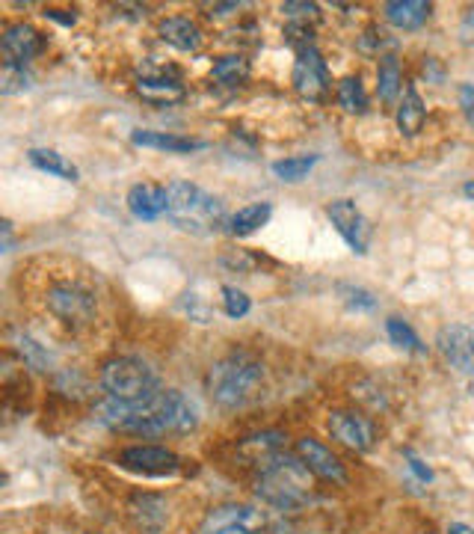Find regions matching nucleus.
<instances>
[{"label":"nucleus","mask_w":474,"mask_h":534,"mask_svg":"<svg viewBox=\"0 0 474 534\" xmlns=\"http://www.w3.org/2000/svg\"><path fill=\"white\" fill-rule=\"evenodd\" d=\"M95 419L107 425L110 431L143 434V437L190 434L199 425L196 404L178 389H160L155 398L143 404H125V401L107 398L95 407Z\"/></svg>","instance_id":"1"},{"label":"nucleus","mask_w":474,"mask_h":534,"mask_svg":"<svg viewBox=\"0 0 474 534\" xmlns=\"http://www.w3.org/2000/svg\"><path fill=\"white\" fill-rule=\"evenodd\" d=\"M255 496L279 511V514H294L312 505L315 499V487H312V472L300 457L291 454H279L276 460H270L264 469H258L255 478Z\"/></svg>","instance_id":"2"},{"label":"nucleus","mask_w":474,"mask_h":534,"mask_svg":"<svg viewBox=\"0 0 474 534\" xmlns=\"http://www.w3.org/2000/svg\"><path fill=\"white\" fill-rule=\"evenodd\" d=\"M166 214L181 232H190V235H199V238H208L220 226L229 223L223 202L193 181L166 184Z\"/></svg>","instance_id":"3"},{"label":"nucleus","mask_w":474,"mask_h":534,"mask_svg":"<svg viewBox=\"0 0 474 534\" xmlns=\"http://www.w3.org/2000/svg\"><path fill=\"white\" fill-rule=\"evenodd\" d=\"M205 389L226 410L243 407L264 389V365L249 354L223 356L208 368Z\"/></svg>","instance_id":"4"},{"label":"nucleus","mask_w":474,"mask_h":534,"mask_svg":"<svg viewBox=\"0 0 474 534\" xmlns=\"http://www.w3.org/2000/svg\"><path fill=\"white\" fill-rule=\"evenodd\" d=\"M101 386L107 398L125 404H143L160 392V377L152 365L137 356H116L101 368Z\"/></svg>","instance_id":"5"},{"label":"nucleus","mask_w":474,"mask_h":534,"mask_svg":"<svg viewBox=\"0 0 474 534\" xmlns=\"http://www.w3.org/2000/svg\"><path fill=\"white\" fill-rule=\"evenodd\" d=\"M270 517L249 505H220L205 514L196 534H267Z\"/></svg>","instance_id":"6"},{"label":"nucleus","mask_w":474,"mask_h":534,"mask_svg":"<svg viewBox=\"0 0 474 534\" xmlns=\"http://www.w3.org/2000/svg\"><path fill=\"white\" fill-rule=\"evenodd\" d=\"M45 306L54 318H60L72 327H83L95 318V294L78 282L54 285L45 297Z\"/></svg>","instance_id":"7"},{"label":"nucleus","mask_w":474,"mask_h":534,"mask_svg":"<svg viewBox=\"0 0 474 534\" xmlns=\"http://www.w3.org/2000/svg\"><path fill=\"white\" fill-rule=\"evenodd\" d=\"M326 217L332 220L335 232L350 244L353 253H359V256L368 253L374 229H371L368 217L356 208V202H350V199H335V202H329Z\"/></svg>","instance_id":"8"},{"label":"nucleus","mask_w":474,"mask_h":534,"mask_svg":"<svg viewBox=\"0 0 474 534\" xmlns=\"http://www.w3.org/2000/svg\"><path fill=\"white\" fill-rule=\"evenodd\" d=\"M329 84L332 81H329V69H326L323 54L317 51L315 45L300 51L297 63H294V89L309 101H320L329 92Z\"/></svg>","instance_id":"9"},{"label":"nucleus","mask_w":474,"mask_h":534,"mask_svg":"<svg viewBox=\"0 0 474 534\" xmlns=\"http://www.w3.org/2000/svg\"><path fill=\"white\" fill-rule=\"evenodd\" d=\"M329 434L353 451H371L377 443L374 422L359 416V413H350V410H338V413L329 416Z\"/></svg>","instance_id":"10"},{"label":"nucleus","mask_w":474,"mask_h":534,"mask_svg":"<svg viewBox=\"0 0 474 534\" xmlns=\"http://www.w3.org/2000/svg\"><path fill=\"white\" fill-rule=\"evenodd\" d=\"M119 463L131 472H143V475H172L181 460L175 451L169 448H160V445H134V448H125Z\"/></svg>","instance_id":"11"},{"label":"nucleus","mask_w":474,"mask_h":534,"mask_svg":"<svg viewBox=\"0 0 474 534\" xmlns=\"http://www.w3.org/2000/svg\"><path fill=\"white\" fill-rule=\"evenodd\" d=\"M436 348L463 374H474V333L463 324H448L436 336Z\"/></svg>","instance_id":"12"},{"label":"nucleus","mask_w":474,"mask_h":534,"mask_svg":"<svg viewBox=\"0 0 474 534\" xmlns=\"http://www.w3.org/2000/svg\"><path fill=\"white\" fill-rule=\"evenodd\" d=\"M297 457L309 466V472L323 478V481H332V484H347V472H344V463L326 448L323 443H317L312 437H303L297 440Z\"/></svg>","instance_id":"13"},{"label":"nucleus","mask_w":474,"mask_h":534,"mask_svg":"<svg viewBox=\"0 0 474 534\" xmlns=\"http://www.w3.org/2000/svg\"><path fill=\"white\" fill-rule=\"evenodd\" d=\"M45 36L33 27V24H12L6 27L3 33V54H6V63H18V66H27L33 57H39L45 51Z\"/></svg>","instance_id":"14"},{"label":"nucleus","mask_w":474,"mask_h":534,"mask_svg":"<svg viewBox=\"0 0 474 534\" xmlns=\"http://www.w3.org/2000/svg\"><path fill=\"white\" fill-rule=\"evenodd\" d=\"M128 514L137 523V529L146 534H160L166 526V502L155 493H134L128 502Z\"/></svg>","instance_id":"15"},{"label":"nucleus","mask_w":474,"mask_h":534,"mask_svg":"<svg viewBox=\"0 0 474 534\" xmlns=\"http://www.w3.org/2000/svg\"><path fill=\"white\" fill-rule=\"evenodd\" d=\"M160 39L166 45H172L175 51H199L205 36L196 21L184 18V15H172V18L160 21Z\"/></svg>","instance_id":"16"},{"label":"nucleus","mask_w":474,"mask_h":534,"mask_svg":"<svg viewBox=\"0 0 474 534\" xmlns=\"http://www.w3.org/2000/svg\"><path fill=\"white\" fill-rule=\"evenodd\" d=\"M128 211L137 220H158L166 214V187L160 184H134L128 190Z\"/></svg>","instance_id":"17"},{"label":"nucleus","mask_w":474,"mask_h":534,"mask_svg":"<svg viewBox=\"0 0 474 534\" xmlns=\"http://www.w3.org/2000/svg\"><path fill=\"white\" fill-rule=\"evenodd\" d=\"M240 454H243L252 466L264 469L270 460H276L279 454H285V437L276 434V431H264V434H255V437H246V440L240 443Z\"/></svg>","instance_id":"18"},{"label":"nucleus","mask_w":474,"mask_h":534,"mask_svg":"<svg viewBox=\"0 0 474 534\" xmlns=\"http://www.w3.org/2000/svg\"><path fill=\"white\" fill-rule=\"evenodd\" d=\"M433 6L427 0H392L386 3V21L397 30H418L427 24Z\"/></svg>","instance_id":"19"},{"label":"nucleus","mask_w":474,"mask_h":534,"mask_svg":"<svg viewBox=\"0 0 474 534\" xmlns=\"http://www.w3.org/2000/svg\"><path fill=\"white\" fill-rule=\"evenodd\" d=\"M131 143H134V146H143V149L175 152V155L196 152V149H202V146H205L202 140L181 137V134H163V131H134V134H131Z\"/></svg>","instance_id":"20"},{"label":"nucleus","mask_w":474,"mask_h":534,"mask_svg":"<svg viewBox=\"0 0 474 534\" xmlns=\"http://www.w3.org/2000/svg\"><path fill=\"white\" fill-rule=\"evenodd\" d=\"M424 122H427V107H424L421 95L409 87L403 92L400 104H397V128L406 137H418L421 128H424Z\"/></svg>","instance_id":"21"},{"label":"nucleus","mask_w":474,"mask_h":534,"mask_svg":"<svg viewBox=\"0 0 474 534\" xmlns=\"http://www.w3.org/2000/svg\"><path fill=\"white\" fill-rule=\"evenodd\" d=\"M137 92L146 98V101H152V104H175V101H181L184 98V87L178 84V81H172V78H166V75H143L140 81H137Z\"/></svg>","instance_id":"22"},{"label":"nucleus","mask_w":474,"mask_h":534,"mask_svg":"<svg viewBox=\"0 0 474 534\" xmlns=\"http://www.w3.org/2000/svg\"><path fill=\"white\" fill-rule=\"evenodd\" d=\"M273 217V205L270 202H252L246 208H240L237 214L229 217V232L243 238V235H252L258 232L261 226H267V220Z\"/></svg>","instance_id":"23"},{"label":"nucleus","mask_w":474,"mask_h":534,"mask_svg":"<svg viewBox=\"0 0 474 534\" xmlns=\"http://www.w3.org/2000/svg\"><path fill=\"white\" fill-rule=\"evenodd\" d=\"M27 158H30V164H33L36 170L51 173V176L63 178V181H78L80 178L78 167H75L66 155H60V152H54V149H30Z\"/></svg>","instance_id":"24"},{"label":"nucleus","mask_w":474,"mask_h":534,"mask_svg":"<svg viewBox=\"0 0 474 534\" xmlns=\"http://www.w3.org/2000/svg\"><path fill=\"white\" fill-rule=\"evenodd\" d=\"M403 89V72L395 54H383L377 66V92L383 101H395L397 92Z\"/></svg>","instance_id":"25"},{"label":"nucleus","mask_w":474,"mask_h":534,"mask_svg":"<svg viewBox=\"0 0 474 534\" xmlns=\"http://www.w3.org/2000/svg\"><path fill=\"white\" fill-rule=\"evenodd\" d=\"M211 78L220 84V87H240V84H246V78H249V63L243 60V57H220L217 63H214V69H211Z\"/></svg>","instance_id":"26"},{"label":"nucleus","mask_w":474,"mask_h":534,"mask_svg":"<svg viewBox=\"0 0 474 534\" xmlns=\"http://www.w3.org/2000/svg\"><path fill=\"white\" fill-rule=\"evenodd\" d=\"M335 95H338V104H341L347 113L362 116V113L368 110V92H365V87H362L359 78H344V81H338Z\"/></svg>","instance_id":"27"},{"label":"nucleus","mask_w":474,"mask_h":534,"mask_svg":"<svg viewBox=\"0 0 474 534\" xmlns=\"http://www.w3.org/2000/svg\"><path fill=\"white\" fill-rule=\"evenodd\" d=\"M317 164V155H297V158H285V161H276L273 164V176L288 181V184H297L309 176V170Z\"/></svg>","instance_id":"28"},{"label":"nucleus","mask_w":474,"mask_h":534,"mask_svg":"<svg viewBox=\"0 0 474 534\" xmlns=\"http://www.w3.org/2000/svg\"><path fill=\"white\" fill-rule=\"evenodd\" d=\"M15 348H18L21 359H24L33 371H51L54 356L48 354L36 339H30V336H18V339H15Z\"/></svg>","instance_id":"29"},{"label":"nucleus","mask_w":474,"mask_h":534,"mask_svg":"<svg viewBox=\"0 0 474 534\" xmlns=\"http://www.w3.org/2000/svg\"><path fill=\"white\" fill-rule=\"evenodd\" d=\"M386 333H389V339L395 342L400 351L424 354V345H421V339L415 336V330H412L406 321H400V318H389V321H386Z\"/></svg>","instance_id":"30"},{"label":"nucleus","mask_w":474,"mask_h":534,"mask_svg":"<svg viewBox=\"0 0 474 534\" xmlns=\"http://www.w3.org/2000/svg\"><path fill=\"white\" fill-rule=\"evenodd\" d=\"M33 87V75L18 66V63H3V78H0V92L3 95H15V92H24V89Z\"/></svg>","instance_id":"31"},{"label":"nucleus","mask_w":474,"mask_h":534,"mask_svg":"<svg viewBox=\"0 0 474 534\" xmlns=\"http://www.w3.org/2000/svg\"><path fill=\"white\" fill-rule=\"evenodd\" d=\"M223 309H226V315L229 318H243L249 309H252V303H249V297L235 288V285H223Z\"/></svg>","instance_id":"32"},{"label":"nucleus","mask_w":474,"mask_h":534,"mask_svg":"<svg viewBox=\"0 0 474 534\" xmlns=\"http://www.w3.org/2000/svg\"><path fill=\"white\" fill-rule=\"evenodd\" d=\"M282 12L291 18V21H300V24H309L320 18V6L317 3H303V0H288L282 3Z\"/></svg>","instance_id":"33"},{"label":"nucleus","mask_w":474,"mask_h":534,"mask_svg":"<svg viewBox=\"0 0 474 534\" xmlns=\"http://www.w3.org/2000/svg\"><path fill=\"white\" fill-rule=\"evenodd\" d=\"M338 294H344V300L353 306V309H374L377 306V297L365 288H353V285H338Z\"/></svg>","instance_id":"34"},{"label":"nucleus","mask_w":474,"mask_h":534,"mask_svg":"<svg viewBox=\"0 0 474 534\" xmlns=\"http://www.w3.org/2000/svg\"><path fill=\"white\" fill-rule=\"evenodd\" d=\"M285 36H288V42H291V45H297L300 51L312 48V27H309V24L291 21V24H288V30H285Z\"/></svg>","instance_id":"35"},{"label":"nucleus","mask_w":474,"mask_h":534,"mask_svg":"<svg viewBox=\"0 0 474 534\" xmlns=\"http://www.w3.org/2000/svg\"><path fill=\"white\" fill-rule=\"evenodd\" d=\"M460 107H463V116L469 119V125L474 128V84L460 87Z\"/></svg>","instance_id":"36"},{"label":"nucleus","mask_w":474,"mask_h":534,"mask_svg":"<svg viewBox=\"0 0 474 534\" xmlns=\"http://www.w3.org/2000/svg\"><path fill=\"white\" fill-rule=\"evenodd\" d=\"M460 39H463L466 45H474V6H469V9L463 12V21H460Z\"/></svg>","instance_id":"37"},{"label":"nucleus","mask_w":474,"mask_h":534,"mask_svg":"<svg viewBox=\"0 0 474 534\" xmlns=\"http://www.w3.org/2000/svg\"><path fill=\"white\" fill-rule=\"evenodd\" d=\"M223 265L237 267V270H252V267H255V259L246 256V253H235V256H223Z\"/></svg>","instance_id":"38"},{"label":"nucleus","mask_w":474,"mask_h":534,"mask_svg":"<svg viewBox=\"0 0 474 534\" xmlns=\"http://www.w3.org/2000/svg\"><path fill=\"white\" fill-rule=\"evenodd\" d=\"M406 457H409V469H412L421 481H430V478H433V475H430V469H427V466H424V463H421L412 451H406Z\"/></svg>","instance_id":"39"},{"label":"nucleus","mask_w":474,"mask_h":534,"mask_svg":"<svg viewBox=\"0 0 474 534\" xmlns=\"http://www.w3.org/2000/svg\"><path fill=\"white\" fill-rule=\"evenodd\" d=\"M448 534H474L472 526H466V523H451L448 526Z\"/></svg>","instance_id":"40"},{"label":"nucleus","mask_w":474,"mask_h":534,"mask_svg":"<svg viewBox=\"0 0 474 534\" xmlns=\"http://www.w3.org/2000/svg\"><path fill=\"white\" fill-rule=\"evenodd\" d=\"M463 193H466V196H469V199H472V202H474V181H466V187H463Z\"/></svg>","instance_id":"41"}]
</instances>
